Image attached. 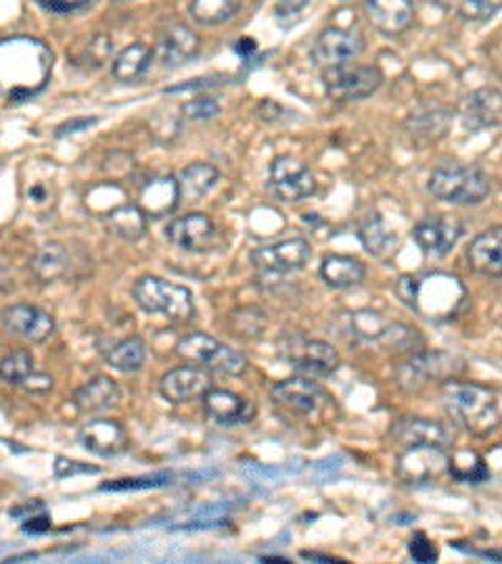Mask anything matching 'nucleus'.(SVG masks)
<instances>
[{
	"instance_id": "obj_1",
	"label": "nucleus",
	"mask_w": 502,
	"mask_h": 564,
	"mask_svg": "<svg viewBox=\"0 0 502 564\" xmlns=\"http://www.w3.org/2000/svg\"><path fill=\"white\" fill-rule=\"evenodd\" d=\"M53 73V51L30 36L0 38V98L26 103L46 91Z\"/></svg>"
},
{
	"instance_id": "obj_2",
	"label": "nucleus",
	"mask_w": 502,
	"mask_h": 564,
	"mask_svg": "<svg viewBox=\"0 0 502 564\" xmlns=\"http://www.w3.org/2000/svg\"><path fill=\"white\" fill-rule=\"evenodd\" d=\"M397 297L425 322H450L467 301V289L457 276L444 272H427L419 276H402L397 281Z\"/></svg>"
},
{
	"instance_id": "obj_3",
	"label": "nucleus",
	"mask_w": 502,
	"mask_h": 564,
	"mask_svg": "<svg viewBox=\"0 0 502 564\" xmlns=\"http://www.w3.org/2000/svg\"><path fill=\"white\" fill-rule=\"evenodd\" d=\"M444 412L469 435L485 437L500 427L498 394L482 384L448 379L442 387Z\"/></svg>"
},
{
	"instance_id": "obj_4",
	"label": "nucleus",
	"mask_w": 502,
	"mask_h": 564,
	"mask_svg": "<svg viewBox=\"0 0 502 564\" xmlns=\"http://www.w3.org/2000/svg\"><path fill=\"white\" fill-rule=\"evenodd\" d=\"M437 201L452 203V206H477L488 199L492 191L490 176L480 166H465V163H444L435 168L427 181Z\"/></svg>"
},
{
	"instance_id": "obj_5",
	"label": "nucleus",
	"mask_w": 502,
	"mask_h": 564,
	"mask_svg": "<svg viewBox=\"0 0 502 564\" xmlns=\"http://www.w3.org/2000/svg\"><path fill=\"white\" fill-rule=\"evenodd\" d=\"M279 359L291 369L310 376V379H327L342 364L339 351L327 341L302 337V334H287L277 341Z\"/></svg>"
},
{
	"instance_id": "obj_6",
	"label": "nucleus",
	"mask_w": 502,
	"mask_h": 564,
	"mask_svg": "<svg viewBox=\"0 0 502 564\" xmlns=\"http://www.w3.org/2000/svg\"><path fill=\"white\" fill-rule=\"evenodd\" d=\"M134 299L146 314L166 316L168 322H189L193 316V293L186 286L159 279V276H141L134 284Z\"/></svg>"
},
{
	"instance_id": "obj_7",
	"label": "nucleus",
	"mask_w": 502,
	"mask_h": 564,
	"mask_svg": "<svg viewBox=\"0 0 502 564\" xmlns=\"http://www.w3.org/2000/svg\"><path fill=\"white\" fill-rule=\"evenodd\" d=\"M463 372V362L444 351H412L404 362L397 366V387L407 394L425 389L432 381H448Z\"/></svg>"
},
{
	"instance_id": "obj_8",
	"label": "nucleus",
	"mask_w": 502,
	"mask_h": 564,
	"mask_svg": "<svg viewBox=\"0 0 502 564\" xmlns=\"http://www.w3.org/2000/svg\"><path fill=\"white\" fill-rule=\"evenodd\" d=\"M176 351H179V356L186 359V362H193L204 366V369L212 374L222 376H241L249 366L247 356L241 354V351L226 347L222 341H216L214 337L201 331L184 337L179 344H176Z\"/></svg>"
},
{
	"instance_id": "obj_9",
	"label": "nucleus",
	"mask_w": 502,
	"mask_h": 564,
	"mask_svg": "<svg viewBox=\"0 0 502 564\" xmlns=\"http://www.w3.org/2000/svg\"><path fill=\"white\" fill-rule=\"evenodd\" d=\"M382 71L377 65L342 63L335 68H324V93L335 103L364 101L382 86Z\"/></svg>"
},
{
	"instance_id": "obj_10",
	"label": "nucleus",
	"mask_w": 502,
	"mask_h": 564,
	"mask_svg": "<svg viewBox=\"0 0 502 564\" xmlns=\"http://www.w3.org/2000/svg\"><path fill=\"white\" fill-rule=\"evenodd\" d=\"M450 467V456L442 447L432 444H415L404 447V452L397 460V477L404 485L412 487H427L440 481Z\"/></svg>"
},
{
	"instance_id": "obj_11",
	"label": "nucleus",
	"mask_w": 502,
	"mask_h": 564,
	"mask_svg": "<svg viewBox=\"0 0 502 564\" xmlns=\"http://www.w3.org/2000/svg\"><path fill=\"white\" fill-rule=\"evenodd\" d=\"M314 188H317V181H314L312 168L304 161L291 156H279L272 161L269 191L274 199L285 203H299L310 199Z\"/></svg>"
},
{
	"instance_id": "obj_12",
	"label": "nucleus",
	"mask_w": 502,
	"mask_h": 564,
	"mask_svg": "<svg viewBox=\"0 0 502 564\" xmlns=\"http://www.w3.org/2000/svg\"><path fill=\"white\" fill-rule=\"evenodd\" d=\"M312 259V247L306 239H281L266 247H259L251 251V264H254L262 274L281 276V274H294L299 268L306 266V261Z\"/></svg>"
},
{
	"instance_id": "obj_13",
	"label": "nucleus",
	"mask_w": 502,
	"mask_h": 564,
	"mask_svg": "<svg viewBox=\"0 0 502 564\" xmlns=\"http://www.w3.org/2000/svg\"><path fill=\"white\" fill-rule=\"evenodd\" d=\"M364 48H367V40L354 28H327L314 40L312 61L322 68H335V65L357 61Z\"/></svg>"
},
{
	"instance_id": "obj_14",
	"label": "nucleus",
	"mask_w": 502,
	"mask_h": 564,
	"mask_svg": "<svg viewBox=\"0 0 502 564\" xmlns=\"http://www.w3.org/2000/svg\"><path fill=\"white\" fill-rule=\"evenodd\" d=\"M0 324H3L8 334L34 341V344H43L46 339H51L55 334V318L43 312V309L30 304H13L3 309Z\"/></svg>"
},
{
	"instance_id": "obj_15",
	"label": "nucleus",
	"mask_w": 502,
	"mask_h": 564,
	"mask_svg": "<svg viewBox=\"0 0 502 564\" xmlns=\"http://www.w3.org/2000/svg\"><path fill=\"white\" fill-rule=\"evenodd\" d=\"M272 397L297 414H317L331 399L310 376H294L272 387Z\"/></svg>"
},
{
	"instance_id": "obj_16",
	"label": "nucleus",
	"mask_w": 502,
	"mask_h": 564,
	"mask_svg": "<svg viewBox=\"0 0 502 564\" xmlns=\"http://www.w3.org/2000/svg\"><path fill=\"white\" fill-rule=\"evenodd\" d=\"M204 412L216 427H241L256 416V406L249 399L234 394L229 389H206Z\"/></svg>"
},
{
	"instance_id": "obj_17",
	"label": "nucleus",
	"mask_w": 502,
	"mask_h": 564,
	"mask_svg": "<svg viewBox=\"0 0 502 564\" xmlns=\"http://www.w3.org/2000/svg\"><path fill=\"white\" fill-rule=\"evenodd\" d=\"M415 243L425 256H448L455 249V243L463 236V224L452 216H435V218H423L415 226Z\"/></svg>"
},
{
	"instance_id": "obj_18",
	"label": "nucleus",
	"mask_w": 502,
	"mask_h": 564,
	"mask_svg": "<svg viewBox=\"0 0 502 564\" xmlns=\"http://www.w3.org/2000/svg\"><path fill=\"white\" fill-rule=\"evenodd\" d=\"M166 236L174 247L191 253H204L214 247L216 226L206 214H186L166 226Z\"/></svg>"
},
{
	"instance_id": "obj_19",
	"label": "nucleus",
	"mask_w": 502,
	"mask_h": 564,
	"mask_svg": "<svg viewBox=\"0 0 502 564\" xmlns=\"http://www.w3.org/2000/svg\"><path fill=\"white\" fill-rule=\"evenodd\" d=\"M206 389H212V379L197 366H179V369H172L161 376L159 381L161 397L172 404H186L193 402V399H201L206 394Z\"/></svg>"
},
{
	"instance_id": "obj_20",
	"label": "nucleus",
	"mask_w": 502,
	"mask_h": 564,
	"mask_svg": "<svg viewBox=\"0 0 502 564\" xmlns=\"http://www.w3.org/2000/svg\"><path fill=\"white\" fill-rule=\"evenodd\" d=\"M392 441L400 447H415V444H432L448 449L452 444V431L440 422L432 419H417V416H404L397 419L390 429Z\"/></svg>"
},
{
	"instance_id": "obj_21",
	"label": "nucleus",
	"mask_w": 502,
	"mask_h": 564,
	"mask_svg": "<svg viewBox=\"0 0 502 564\" xmlns=\"http://www.w3.org/2000/svg\"><path fill=\"white\" fill-rule=\"evenodd\" d=\"M78 444L96 456H118L128 449V435L118 422L96 419L78 431Z\"/></svg>"
},
{
	"instance_id": "obj_22",
	"label": "nucleus",
	"mask_w": 502,
	"mask_h": 564,
	"mask_svg": "<svg viewBox=\"0 0 502 564\" xmlns=\"http://www.w3.org/2000/svg\"><path fill=\"white\" fill-rule=\"evenodd\" d=\"M199 48H201V40L197 33L186 26H179V23H174V26L164 28V33L159 36L156 59L161 61V65H166V68H179V65L197 59Z\"/></svg>"
},
{
	"instance_id": "obj_23",
	"label": "nucleus",
	"mask_w": 502,
	"mask_h": 564,
	"mask_svg": "<svg viewBox=\"0 0 502 564\" xmlns=\"http://www.w3.org/2000/svg\"><path fill=\"white\" fill-rule=\"evenodd\" d=\"M500 91L498 88H480V91L469 93L460 109V118H463L465 130H488L492 126H500Z\"/></svg>"
},
{
	"instance_id": "obj_24",
	"label": "nucleus",
	"mask_w": 502,
	"mask_h": 564,
	"mask_svg": "<svg viewBox=\"0 0 502 564\" xmlns=\"http://www.w3.org/2000/svg\"><path fill=\"white\" fill-rule=\"evenodd\" d=\"M364 11L372 26L385 36H400L412 26V0H364Z\"/></svg>"
},
{
	"instance_id": "obj_25",
	"label": "nucleus",
	"mask_w": 502,
	"mask_h": 564,
	"mask_svg": "<svg viewBox=\"0 0 502 564\" xmlns=\"http://www.w3.org/2000/svg\"><path fill=\"white\" fill-rule=\"evenodd\" d=\"M179 181H176L174 176H159L151 178V181L141 188L139 209L143 211L146 218H166L179 206Z\"/></svg>"
},
{
	"instance_id": "obj_26",
	"label": "nucleus",
	"mask_w": 502,
	"mask_h": 564,
	"mask_svg": "<svg viewBox=\"0 0 502 564\" xmlns=\"http://www.w3.org/2000/svg\"><path fill=\"white\" fill-rule=\"evenodd\" d=\"M469 266L477 274L488 276V279H500L502 274V228H488L480 236H475L467 251Z\"/></svg>"
},
{
	"instance_id": "obj_27",
	"label": "nucleus",
	"mask_w": 502,
	"mask_h": 564,
	"mask_svg": "<svg viewBox=\"0 0 502 564\" xmlns=\"http://www.w3.org/2000/svg\"><path fill=\"white\" fill-rule=\"evenodd\" d=\"M319 276L329 289L342 291V289H352V286H360L364 281V276H367V266L354 256L329 253V256H324L322 261Z\"/></svg>"
},
{
	"instance_id": "obj_28",
	"label": "nucleus",
	"mask_w": 502,
	"mask_h": 564,
	"mask_svg": "<svg viewBox=\"0 0 502 564\" xmlns=\"http://www.w3.org/2000/svg\"><path fill=\"white\" fill-rule=\"evenodd\" d=\"M121 402V389L111 376H93L76 391V406L86 414L109 412Z\"/></svg>"
},
{
	"instance_id": "obj_29",
	"label": "nucleus",
	"mask_w": 502,
	"mask_h": 564,
	"mask_svg": "<svg viewBox=\"0 0 502 564\" xmlns=\"http://www.w3.org/2000/svg\"><path fill=\"white\" fill-rule=\"evenodd\" d=\"M153 61V51L149 46L143 43H134L126 46L124 51H118L111 59V76L118 80V84H134L139 80L149 65Z\"/></svg>"
},
{
	"instance_id": "obj_30",
	"label": "nucleus",
	"mask_w": 502,
	"mask_h": 564,
	"mask_svg": "<svg viewBox=\"0 0 502 564\" xmlns=\"http://www.w3.org/2000/svg\"><path fill=\"white\" fill-rule=\"evenodd\" d=\"M357 236H360V243L364 247V251H367L369 256L385 259L397 249V234L390 226H387V221L379 214H369L367 218H364L357 228Z\"/></svg>"
},
{
	"instance_id": "obj_31",
	"label": "nucleus",
	"mask_w": 502,
	"mask_h": 564,
	"mask_svg": "<svg viewBox=\"0 0 502 564\" xmlns=\"http://www.w3.org/2000/svg\"><path fill=\"white\" fill-rule=\"evenodd\" d=\"M106 226L118 239L139 241L146 234V214L139 209V203H118L116 209L109 211Z\"/></svg>"
},
{
	"instance_id": "obj_32",
	"label": "nucleus",
	"mask_w": 502,
	"mask_h": 564,
	"mask_svg": "<svg viewBox=\"0 0 502 564\" xmlns=\"http://www.w3.org/2000/svg\"><path fill=\"white\" fill-rule=\"evenodd\" d=\"M103 359H106V364L111 366V369L134 374V372H139L146 362V347L139 337L121 339L103 349Z\"/></svg>"
},
{
	"instance_id": "obj_33",
	"label": "nucleus",
	"mask_w": 502,
	"mask_h": 564,
	"mask_svg": "<svg viewBox=\"0 0 502 564\" xmlns=\"http://www.w3.org/2000/svg\"><path fill=\"white\" fill-rule=\"evenodd\" d=\"M179 181V191L186 199H204V196L212 191L218 184V168L212 163H191L181 171V176L176 178Z\"/></svg>"
},
{
	"instance_id": "obj_34",
	"label": "nucleus",
	"mask_w": 502,
	"mask_h": 564,
	"mask_svg": "<svg viewBox=\"0 0 502 564\" xmlns=\"http://www.w3.org/2000/svg\"><path fill=\"white\" fill-rule=\"evenodd\" d=\"M71 268V253L63 243H48L34 259V272L40 281H55Z\"/></svg>"
},
{
	"instance_id": "obj_35",
	"label": "nucleus",
	"mask_w": 502,
	"mask_h": 564,
	"mask_svg": "<svg viewBox=\"0 0 502 564\" xmlns=\"http://www.w3.org/2000/svg\"><path fill=\"white\" fill-rule=\"evenodd\" d=\"M423 341H425L423 334L412 329V326L400 322H387L375 344H379L387 351H394V354H412V351L423 349Z\"/></svg>"
},
{
	"instance_id": "obj_36",
	"label": "nucleus",
	"mask_w": 502,
	"mask_h": 564,
	"mask_svg": "<svg viewBox=\"0 0 502 564\" xmlns=\"http://www.w3.org/2000/svg\"><path fill=\"white\" fill-rule=\"evenodd\" d=\"M241 11V0H191L189 13L201 26H222Z\"/></svg>"
},
{
	"instance_id": "obj_37",
	"label": "nucleus",
	"mask_w": 502,
	"mask_h": 564,
	"mask_svg": "<svg viewBox=\"0 0 502 564\" xmlns=\"http://www.w3.org/2000/svg\"><path fill=\"white\" fill-rule=\"evenodd\" d=\"M448 474L452 479L465 481V485H482V481L490 479L488 464L477 452H457L455 456H450Z\"/></svg>"
},
{
	"instance_id": "obj_38",
	"label": "nucleus",
	"mask_w": 502,
	"mask_h": 564,
	"mask_svg": "<svg viewBox=\"0 0 502 564\" xmlns=\"http://www.w3.org/2000/svg\"><path fill=\"white\" fill-rule=\"evenodd\" d=\"M30 372H36V364L28 351L18 349V351H11V354L0 356V381L21 387V384L28 379Z\"/></svg>"
},
{
	"instance_id": "obj_39",
	"label": "nucleus",
	"mask_w": 502,
	"mask_h": 564,
	"mask_svg": "<svg viewBox=\"0 0 502 564\" xmlns=\"http://www.w3.org/2000/svg\"><path fill=\"white\" fill-rule=\"evenodd\" d=\"M266 329V314L259 309H239L229 316V331L241 339H256Z\"/></svg>"
},
{
	"instance_id": "obj_40",
	"label": "nucleus",
	"mask_w": 502,
	"mask_h": 564,
	"mask_svg": "<svg viewBox=\"0 0 502 564\" xmlns=\"http://www.w3.org/2000/svg\"><path fill=\"white\" fill-rule=\"evenodd\" d=\"M174 481L172 472H159V474H146V477L134 479H118L111 485H101V492H139V489H159Z\"/></svg>"
},
{
	"instance_id": "obj_41",
	"label": "nucleus",
	"mask_w": 502,
	"mask_h": 564,
	"mask_svg": "<svg viewBox=\"0 0 502 564\" xmlns=\"http://www.w3.org/2000/svg\"><path fill=\"white\" fill-rule=\"evenodd\" d=\"M350 326H352V334L357 339L377 341V337L382 334L387 322H385V316H379L377 312H354L350 316Z\"/></svg>"
},
{
	"instance_id": "obj_42",
	"label": "nucleus",
	"mask_w": 502,
	"mask_h": 564,
	"mask_svg": "<svg viewBox=\"0 0 502 564\" xmlns=\"http://www.w3.org/2000/svg\"><path fill=\"white\" fill-rule=\"evenodd\" d=\"M502 8V0H463L460 3V15L467 23H488L495 18Z\"/></svg>"
},
{
	"instance_id": "obj_43",
	"label": "nucleus",
	"mask_w": 502,
	"mask_h": 564,
	"mask_svg": "<svg viewBox=\"0 0 502 564\" xmlns=\"http://www.w3.org/2000/svg\"><path fill=\"white\" fill-rule=\"evenodd\" d=\"M113 53V43L109 36H93L86 40L84 51H80V61H86L88 68H99V65L106 63ZM76 61V63H80Z\"/></svg>"
},
{
	"instance_id": "obj_44",
	"label": "nucleus",
	"mask_w": 502,
	"mask_h": 564,
	"mask_svg": "<svg viewBox=\"0 0 502 564\" xmlns=\"http://www.w3.org/2000/svg\"><path fill=\"white\" fill-rule=\"evenodd\" d=\"M181 113L191 121H212L222 113V105H218V101L212 96H199V98H191V101H186L181 105Z\"/></svg>"
},
{
	"instance_id": "obj_45",
	"label": "nucleus",
	"mask_w": 502,
	"mask_h": 564,
	"mask_svg": "<svg viewBox=\"0 0 502 564\" xmlns=\"http://www.w3.org/2000/svg\"><path fill=\"white\" fill-rule=\"evenodd\" d=\"M407 552H410V557L415 560V562H419V564L437 562V547L432 544V539L427 537L425 532L412 535L410 544H407Z\"/></svg>"
},
{
	"instance_id": "obj_46",
	"label": "nucleus",
	"mask_w": 502,
	"mask_h": 564,
	"mask_svg": "<svg viewBox=\"0 0 502 564\" xmlns=\"http://www.w3.org/2000/svg\"><path fill=\"white\" fill-rule=\"evenodd\" d=\"M101 469L93 467V464H84V462H76V460H66V456H59V460L53 462V474L59 479H66V477H76V474H99Z\"/></svg>"
},
{
	"instance_id": "obj_47",
	"label": "nucleus",
	"mask_w": 502,
	"mask_h": 564,
	"mask_svg": "<svg viewBox=\"0 0 502 564\" xmlns=\"http://www.w3.org/2000/svg\"><path fill=\"white\" fill-rule=\"evenodd\" d=\"M310 5V0H279L277 8H274V15L281 21V26L287 23H294L299 18V13Z\"/></svg>"
},
{
	"instance_id": "obj_48",
	"label": "nucleus",
	"mask_w": 502,
	"mask_h": 564,
	"mask_svg": "<svg viewBox=\"0 0 502 564\" xmlns=\"http://www.w3.org/2000/svg\"><path fill=\"white\" fill-rule=\"evenodd\" d=\"M36 5L43 8L48 13H59V15H66V13H76L80 8H86L91 0H34Z\"/></svg>"
},
{
	"instance_id": "obj_49",
	"label": "nucleus",
	"mask_w": 502,
	"mask_h": 564,
	"mask_svg": "<svg viewBox=\"0 0 502 564\" xmlns=\"http://www.w3.org/2000/svg\"><path fill=\"white\" fill-rule=\"evenodd\" d=\"M26 199L34 209H40V206H53V191L48 188L46 184H30V188L26 191Z\"/></svg>"
},
{
	"instance_id": "obj_50",
	"label": "nucleus",
	"mask_w": 502,
	"mask_h": 564,
	"mask_svg": "<svg viewBox=\"0 0 502 564\" xmlns=\"http://www.w3.org/2000/svg\"><path fill=\"white\" fill-rule=\"evenodd\" d=\"M96 124H99V118H73V121H66V124L63 126H59L55 128V138H59V141H63V138H68V136H73V134H80V130H88V128H93Z\"/></svg>"
},
{
	"instance_id": "obj_51",
	"label": "nucleus",
	"mask_w": 502,
	"mask_h": 564,
	"mask_svg": "<svg viewBox=\"0 0 502 564\" xmlns=\"http://www.w3.org/2000/svg\"><path fill=\"white\" fill-rule=\"evenodd\" d=\"M21 527L26 535H46L51 529V517H48V512H38L34 517L23 519Z\"/></svg>"
},
{
	"instance_id": "obj_52",
	"label": "nucleus",
	"mask_w": 502,
	"mask_h": 564,
	"mask_svg": "<svg viewBox=\"0 0 502 564\" xmlns=\"http://www.w3.org/2000/svg\"><path fill=\"white\" fill-rule=\"evenodd\" d=\"M214 86H218L216 78H193L191 84L164 88V93L166 96H176V93H186V91H206V88H214Z\"/></svg>"
},
{
	"instance_id": "obj_53",
	"label": "nucleus",
	"mask_w": 502,
	"mask_h": 564,
	"mask_svg": "<svg viewBox=\"0 0 502 564\" xmlns=\"http://www.w3.org/2000/svg\"><path fill=\"white\" fill-rule=\"evenodd\" d=\"M23 389H28V391H48L53 387V379L51 376H46V374H38V372H30L28 374V379L21 384Z\"/></svg>"
},
{
	"instance_id": "obj_54",
	"label": "nucleus",
	"mask_w": 502,
	"mask_h": 564,
	"mask_svg": "<svg viewBox=\"0 0 502 564\" xmlns=\"http://www.w3.org/2000/svg\"><path fill=\"white\" fill-rule=\"evenodd\" d=\"M38 512H46V504L43 502H28V504L15 506V510H11V517L23 522V519L34 517V514H38Z\"/></svg>"
},
{
	"instance_id": "obj_55",
	"label": "nucleus",
	"mask_w": 502,
	"mask_h": 564,
	"mask_svg": "<svg viewBox=\"0 0 502 564\" xmlns=\"http://www.w3.org/2000/svg\"><path fill=\"white\" fill-rule=\"evenodd\" d=\"M234 53L241 55L244 61H251V55L256 53V40L254 38H239L237 43H234Z\"/></svg>"
},
{
	"instance_id": "obj_56",
	"label": "nucleus",
	"mask_w": 502,
	"mask_h": 564,
	"mask_svg": "<svg viewBox=\"0 0 502 564\" xmlns=\"http://www.w3.org/2000/svg\"><path fill=\"white\" fill-rule=\"evenodd\" d=\"M304 560H319V562H339L335 557H327V554H317V552H302Z\"/></svg>"
},
{
	"instance_id": "obj_57",
	"label": "nucleus",
	"mask_w": 502,
	"mask_h": 564,
	"mask_svg": "<svg viewBox=\"0 0 502 564\" xmlns=\"http://www.w3.org/2000/svg\"><path fill=\"white\" fill-rule=\"evenodd\" d=\"M262 562H266V564H272V562H279V564H285V562H289V560H285V557H262Z\"/></svg>"
}]
</instances>
